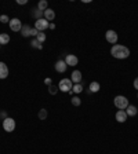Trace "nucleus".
I'll return each mask as SVG.
<instances>
[{"instance_id":"4468645a","label":"nucleus","mask_w":138,"mask_h":154,"mask_svg":"<svg viewBox=\"0 0 138 154\" xmlns=\"http://www.w3.org/2000/svg\"><path fill=\"white\" fill-rule=\"evenodd\" d=\"M126 113H127V116H130V117H134L138 113V109L135 108V106H133V105H128L127 108H126Z\"/></svg>"},{"instance_id":"f3484780","label":"nucleus","mask_w":138,"mask_h":154,"mask_svg":"<svg viewBox=\"0 0 138 154\" xmlns=\"http://www.w3.org/2000/svg\"><path fill=\"white\" fill-rule=\"evenodd\" d=\"M48 8V3H47V0H40L39 3H37V10L40 11H46Z\"/></svg>"},{"instance_id":"c756f323","label":"nucleus","mask_w":138,"mask_h":154,"mask_svg":"<svg viewBox=\"0 0 138 154\" xmlns=\"http://www.w3.org/2000/svg\"><path fill=\"white\" fill-rule=\"evenodd\" d=\"M133 85H134V88H135V90H138V77L134 80V83H133Z\"/></svg>"},{"instance_id":"5701e85b","label":"nucleus","mask_w":138,"mask_h":154,"mask_svg":"<svg viewBox=\"0 0 138 154\" xmlns=\"http://www.w3.org/2000/svg\"><path fill=\"white\" fill-rule=\"evenodd\" d=\"M70 102H72L73 106H80V105H82V99L77 97H73L72 99H70Z\"/></svg>"},{"instance_id":"ddd939ff","label":"nucleus","mask_w":138,"mask_h":154,"mask_svg":"<svg viewBox=\"0 0 138 154\" xmlns=\"http://www.w3.org/2000/svg\"><path fill=\"white\" fill-rule=\"evenodd\" d=\"M55 18V11L51 10V8H47V10L44 11V19H47V21H53Z\"/></svg>"},{"instance_id":"a878e982","label":"nucleus","mask_w":138,"mask_h":154,"mask_svg":"<svg viewBox=\"0 0 138 154\" xmlns=\"http://www.w3.org/2000/svg\"><path fill=\"white\" fill-rule=\"evenodd\" d=\"M0 22H1V24H8V22H10V18H8L7 15H0Z\"/></svg>"},{"instance_id":"7c9ffc66","label":"nucleus","mask_w":138,"mask_h":154,"mask_svg":"<svg viewBox=\"0 0 138 154\" xmlns=\"http://www.w3.org/2000/svg\"><path fill=\"white\" fill-rule=\"evenodd\" d=\"M17 3L18 4H26L28 3V0H17Z\"/></svg>"},{"instance_id":"6e6552de","label":"nucleus","mask_w":138,"mask_h":154,"mask_svg":"<svg viewBox=\"0 0 138 154\" xmlns=\"http://www.w3.org/2000/svg\"><path fill=\"white\" fill-rule=\"evenodd\" d=\"M65 63L68 65V66H76L77 65V62H79V59H77V57L76 55H72V54H69V55H66L65 57Z\"/></svg>"},{"instance_id":"c85d7f7f","label":"nucleus","mask_w":138,"mask_h":154,"mask_svg":"<svg viewBox=\"0 0 138 154\" xmlns=\"http://www.w3.org/2000/svg\"><path fill=\"white\" fill-rule=\"evenodd\" d=\"M0 117L3 118V120L4 118H7V113H6V111H0Z\"/></svg>"},{"instance_id":"0eeeda50","label":"nucleus","mask_w":138,"mask_h":154,"mask_svg":"<svg viewBox=\"0 0 138 154\" xmlns=\"http://www.w3.org/2000/svg\"><path fill=\"white\" fill-rule=\"evenodd\" d=\"M48 25H50V22H48L47 19H44V18L37 19V21L35 22V28H36L39 32H43V30H46V29L48 28Z\"/></svg>"},{"instance_id":"cd10ccee","label":"nucleus","mask_w":138,"mask_h":154,"mask_svg":"<svg viewBox=\"0 0 138 154\" xmlns=\"http://www.w3.org/2000/svg\"><path fill=\"white\" fill-rule=\"evenodd\" d=\"M44 84H46V85H47V87H50L51 84H53V81H51V79H50V77H47V79L44 80Z\"/></svg>"},{"instance_id":"20e7f679","label":"nucleus","mask_w":138,"mask_h":154,"mask_svg":"<svg viewBox=\"0 0 138 154\" xmlns=\"http://www.w3.org/2000/svg\"><path fill=\"white\" fill-rule=\"evenodd\" d=\"M3 129L6 132H13L15 129V120L11 117H7L3 120Z\"/></svg>"},{"instance_id":"b1692460","label":"nucleus","mask_w":138,"mask_h":154,"mask_svg":"<svg viewBox=\"0 0 138 154\" xmlns=\"http://www.w3.org/2000/svg\"><path fill=\"white\" fill-rule=\"evenodd\" d=\"M36 40H37V41H39L40 44H42V43H43V41H44V40H46V35H44L43 32H39V35H37V36H36Z\"/></svg>"},{"instance_id":"39448f33","label":"nucleus","mask_w":138,"mask_h":154,"mask_svg":"<svg viewBox=\"0 0 138 154\" xmlns=\"http://www.w3.org/2000/svg\"><path fill=\"white\" fill-rule=\"evenodd\" d=\"M105 39H106V41L108 43H111V44H115L117 43V39H119V36H117V33L115 32V30H106V33H105Z\"/></svg>"},{"instance_id":"1a4fd4ad","label":"nucleus","mask_w":138,"mask_h":154,"mask_svg":"<svg viewBox=\"0 0 138 154\" xmlns=\"http://www.w3.org/2000/svg\"><path fill=\"white\" fill-rule=\"evenodd\" d=\"M66 68H68V65L65 63L64 59H58L57 63H55V70L58 73H65L66 72Z\"/></svg>"},{"instance_id":"4be33fe9","label":"nucleus","mask_w":138,"mask_h":154,"mask_svg":"<svg viewBox=\"0 0 138 154\" xmlns=\"http://www.w3.org/2000/svg\"><path fill=\"white\" fill-rule=\"evenodd\" d=\"M30 46H32L33 48H37V50H42V48H43V46H42V44H40L36 39H33L32 41H30Z\"/></svg>"},{"instance_id":"bb28decb","label":"nucleus","mask_w":138,"mask_h":154,"mask_svg":"<svg viewBox=\"0 0 138 154\" xmlns=\"http://www.w3.org/2000/svg\"><path fill=\"white\" fill-rule=\"evenodd\" d=\"M37 35H39V30H37L36 28H32V29H30V36H33L35 39H36Z\"/></svg>"},{"instance_id":"393cba45","label":"nucleus","mask_w":138,"mask_h":154,"mask_svg":"<svg viewBox=\"0 0 138 154\" xmlns=\"http://www.w3.org/2000/svg\"><path fill=\"white\" fill-rule=\"evenodd\" d=\"M48 92H50L51 95H55V94L58 92V87H55V85H53V84H51V85L48 87Z\"/></svg>"},{"instance_id":"9d476101","label":"nucleus","mask_w":138,"mask_h":154,"mask_svg":"<svg viewBox=\"0 0 138 154\" xmlns=\"http://www.w3.org/2000/svg\"><path fill=\"white\" fill-rule=\"evenodd\" d=\"M127 113H126V110H117L116 114H115V118H116L117 122H124L127 121Z\"/></svg>"},{"instance_id":"2f4dec72","label":"nucleus","mask_w":138,"mask_h":154,"mask_svg":"<svg viewBox=\"0 0 138 154\" xmlns=\"http://www.w3.org/2000/svg\"><path fill=\"white\" fill-rule=\"evenodd\" d=\"M48 29H51V30L55 29V25H54V24H50V25H48Z\"/></svg>"},{"instance_id":"a211bd4d","label":"nucleus","mask_w":138,"mask_h":154,"mask_svg":"<svg viewBox=\"0 0 138 154\" xmlns=\"http://www.w3.org/2000/svg\"><path fill=\"white\" fill-rule=\"evenodd\" d=\"M99 88H101V85H99L98 81H93L90 83V92H98Z\"/></svg>"},{"instance_id":"f03ea898","label":"nucleus","mask_w":138,"mask_h":154,"mask_svg":"<svg viewBox=\"0 0 138 154\" xmlns=\"http://www.w3.org/2000/svg\"><path fill=\"white\" fill-rule=\"evenodd\" d=\"M113 105H115V108H117L119 110H126V108H127L130 103H128V99L126 97L117 95V97L113 99Z\"/></svg>"},{"instance_id":"6ab92c4d","label":"nucleus","mask_w":138,"mask_h":154,"mask_svg":"<svg viewBox=\"0 0 138 154\" xmlns=\"http://www.w3.org/2000/svg\"><path fill=\"white\" fill-rule=\"evenodd\" d=\"M32 15L35 17V18H36V21H37V19L44 18V13H43V11H40V10H37V8H36V10H33Z\"/></svg>"},{"instance_id":"9b49d317","label":"nucleus","mask_w":138,"mask_h":154,"mask_svg":"<svg viewBox=\"0 0 138 154\" xmlns=\"http://www.w3.org/2000/svg\"><path fill=\"white\" fill-rule=\"evenodd\" d=\"M70 80L75 84H80V81H82V72L80 70H73L72 74H70Z\"/></svg>"},{"instance_id":"f8f14e48","label":"nucleus","mask_w":138,"mask_h":154,"mask_svg":"<svg viewBox=\"0 0 138 154\" xmlns=\"http://www.w3.org/2000/svg\"><path fill=\"white\" fill-rule=\"evenodd\" d=\"M7 76H8V68H7V65L4 63V62H0V79H1V80L7 79Z\"/></svg>"},{"instance_id":"aec40b11","label":"nucleus","mask_w":138,"mask_h":154,"mask_svg":"<svg viewBox=\"0 0 138 154\" xmlns=\"http://www.w3.org/2000/svg\"><path fill=\"white\" fill-rule=\"evenodd\" d=\"M82 91H83V85H82V84H75V85L72 87L70 94H80Z\"/></svg>"},{"instance_id":"2eb2a0df","label":"nucleus","mask_w":138,"mask_h":154,"mask_svg":"<svg viewBox=\"0 0 138 154\" xmlns=\"http://www.w3.org/2000/svg\"><path fill=\"white\" fill-rule=\"evenodd\" d=\"M10 43V36L7 33H0V46H6Z\"/></svg>"},{"instance_id":"7ed1b4c3","label":"nucleus","mask_w":138,"mask_h":154,"mask_svg":"<svg viewBox=\"0 0 138 154\" xmlns=\"http://www.w3.org/2000/svg\"><path fill=\"white\" fill-rule=\"evenodd\" d=\"M73 87V83L70 79H62L58 84V90L62 91V92H70Z\"/></svg>"},{"instance_id":"f257e3e1","label":"nucleus","mask_w":138,"mask_h":154,"mask_svg":"<svg viewBox=\"0 0 138 154\" xmlns=\"http://www.w3.org/2000/svg\"><path fill=\"white\" fill-rule=\"evenodd\" d=\"M111 55L116 59H126V58L130 57V50H128L126 46H122V44H115L111 48Z\"/></svg>"},{"instance_id":"473e14b6","label":"nucleus","mask_w":138,"mask_h":154,"mask_svg":"<svg viewBox=\"0 0 138 154\" xmlns=\"http://www.w3.org/2000/svg\"><path fill=\"white\" fill-rule=\"evenodd\" d=\"M137 98H138V95H137Z\"/></svg>"},{"instance_id":"423d86ee","label":"nucleus","mask_w":138,"mask_h":154,"mask_svg":"<svg viewBox=\"0 0 138 154\" xmlns=\"http://www.w3.org/2000/svg\"><path fill=\"white\" fill-rule=\"evenodd\" d=\"M8 25H10V29L13 30V32H21L22 24H21V21H19L18 18H13V19H10Z\"/></svg>"},{"instance_id":"412c9836","label":"nucleus","mask_w":138,"mask_h":154,"mask_svg":"<svg viewBox=\"0 0 138 154\" xmlns=\"http://www.w3.org/2000/svg\"><path fill=\"white\" fill-rule=\"evenodd\" d=\"M47 116H48V111L46 110V109H40L37 117H39L40 120H46V118H47Z\"/></svg>"},{"instance_id":"72a5a7b5","label":"nucleus","mask_w":138,"mask_h":154,"mask_svg":"<svg viewBox=\"0 0 138 154\" xmlns=\"http://www.w3.org/2000/svg\"><path fill=\"white\" fill-rule=\"evenodd\" d=\"M0 47H1V46H0Z\"/></svg>"},{"instance_id":"dca6fc26","label":"nucleus","mask_w":138,"mask_h":154,"mask_svg":"<svg viewBox=\"0 0 138 154\" xmlns=\"http://www.w3.org/2000/svg\"><path fill=\"white\" fill-rule=\"evenodd\" d=\"M30 26L29 25H22V29H21V35L22 37H29L30 36Z\"/></svg>"}]
</instances>
